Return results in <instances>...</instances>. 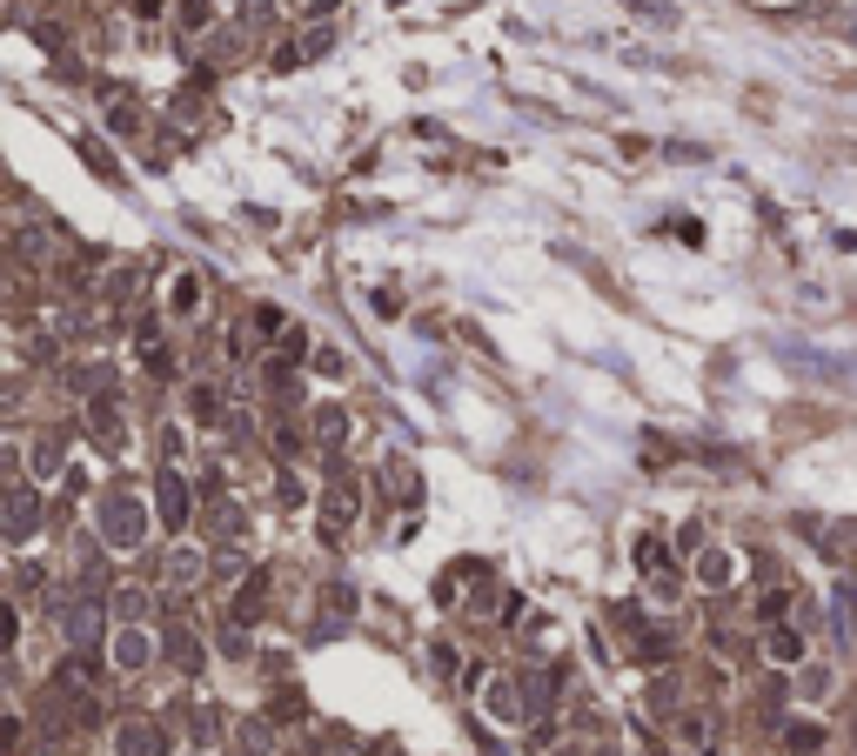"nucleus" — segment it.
Wrapping results in <instances>:
<instances>
[{
    "mask_svg": "<svg viewBox=\"0 0 857 756\" xmlns=\"http://www.w3.org/2000/svg\"><path fill=\"white\" fill-rule=\"evenodd\" d=\"M202 569H208L202 549H168V569L162 576H168V589H188V582H202Z\"/></svg>",
    "mask_w": 857,
    "mask_h": 756,
    "instance_id": "8",
    "label": "nucleus"
},
{
    "mask_svg": "<svg viewBox=\"0 0 857 756\" xmlns=\"http://www.w3.org/2000/svg\"><path fill=\"white\" fill-rule=\"evenodd\" d=\"M168 308H175V315H194V308H202V282H194V274H175Z\"/></svg>",
    "mask_w": 857,
    "mask_h": 756,
    "instance_id": "14",
    "label": "nucleus"
},
{
    "mask_svg": "<svg viewBox=\"0 0 857 756\" xmlns=\"http://www.w3.org/2000/svg\"><path fill=\"white\" fill-rule=\"evenodd\" d=\"M114 610H121V623H135V616L148 610V595H141V589H121V595H114Z\"/></svg>",
    "mask_w": 857,
    "mask_h": 756,
    "instance_id": "20",
    "label": "nucleus"
},
{
    "mask_svg": "<svg viewBox=\"0 0 857 756\" xmlns=\"http://www.w3.org/2000/svg\"><path fill=\"white\" fill-rule=\"evenodd\" d=\"M623 8H637V14H650V21H677L670 0H623Z\"/></svg>",
    "mask_w": 857,
    "mask_h": 756,
    "instance_id": "21",
    "label": "nucleus"
},
{
    "mask_svg": "<svg viewBox=\"0 0 857 756\" xmlns=\"http://www.w3.org/2000/svg\"><path fill=\"white\" fill-rule=\"evenodd\" d=\"M34 529H41V496H34V489H8V496H0V536L27 542Z\"/></svg>",
    "mask_w": 857,
    "mask_h": 756,
    "instance_id": "2",
    "label": "nucleus"
},
{
    "mask_svg": "<svg viewBox=\"0 0 857 756\" xmlns=\"http://www.w3.org/2000/svg\"><path fill=\"white\" fill-rule=\"evenodd\" d=\"M21 743V723H14V716H0V749H14Z\"/></svg>",
    "mask_w": 857,
    "mask_h": 756,
    "instance_id": "24",
    "label": "nucleus"
},
{
    "mask_svg": "<svg viewBox=\"0 0 857 756\" xmlns=\"http://www.w3.org/2000/svg\"><path fill=\"white\" fill-rule=\"evenodd\" d=\"M168 656H175L181 669H202V643H194L188 629H168Z\"/></svg>",
    "mask_w": 857,
    "mask_h": 756,
    "instance_id": "13",
    "label": "nucleus"
},
{
    "mask_svg": "<svg viewBox=\"0 0 857 756\" xmlns=\"http://www.w3.org/2000/svg\"><path fill=\"white\" fill-rule=\"evenodd\" d=\"M8 8H14V0H0V14H8Z\"/></svg>",
    "mask_w": 857,
    "mask_h": 756,
    "instance_id": "25",
    "label": "nucleus"
},
{
    "mask_svg": "<svg viewBox=\"0 0 857 756\" xmlns=\"http://www.w3.org/2000/svg\"><path fill=\"white\" fill-rule=\"evenodd\" d=\"M817 743H824V730H817V723H791V749H817Z\"/></svg>",
    "mask_w": 857,
    "mask_h": 756,
    "instance_id": "22",
    "label": "nucleus"
},
{
    "mask_svg": "<svg viewBox=\"0 0 857 756\" xmlns=\"http://www.w3.org/2000/svg\"><path fill=\"white\" fill-rule=\"evenodd\" d=\"M101 536H107V549H141L148 509H141L135 496H107V502H101Z\"/></svg>",
    "mask_w": 857,
    "mask_h": 756,
    "instance_id": "1",
    "label": "nucleus"
},
{
    "mask_svg": "<svg viewBox=\"0 0 857 756\" xmlns=\"http://www.w3.org/2000/svg\"><path fill=\"white\" fill-rule=\"evenodd\" d=\"M14 636H21V623H14V610L0 603V650H14Z\"/></svg>",
    "mask_w": 857,
    "mask_h": 756,
    "instance_id": "23",
    "label": "nucleus"
},
{
    "mask_svg": "<svg viewBox=\"0 0 857 756\" xmlns=\"http://www.w3.org/2000/svg\"><path fill=\"white\" fill-rule=\"evenodd\" d=\"M342 428H348V422H342V409H329V415H316V435H322V443H329V449L342 443Z\"/></svg>",
    "mask_w": 857,
    "mask_h": 756,
    "instance_id": "18",
    "label": "nucleus"
},
{
    "mask_svg": "<svg viewBox=\"0 0 857 756\" xmlns=\"http://www.w3.org/2000/svg\"><path fill=\"white\" fill-rule=\"evenodd\" d=\"M261 595H268V576L255 569V576L242 582V595H235V629H248V623L261 616Z\"/></svg>",
    "mask_w": 857,
    "mask_h": 756,
    "instance_id": "9",
    "label": "nucleus"
},
{
    "mask_svg": "<svg viewBox=\"0 0 857 756\" xmlns=\"http://www.w3.org/2000/svg\"><path fill=\"white\" fill-rule=\"evenodd\" d=\"M27 462H34V483H54L67 456H61V443H34V456H27Z\"/></svg>",
    "mask_w": 857,
    "mask_h": 756,
    "instance_id": "11",
    "label": "nucleus"
},
{
    "mask_svg": "<svg viewBox=\"0 0 857 756\" xmlns=\"http://www.w3.org/2000/svg\"><path fill=\"white\" fill-rule=\"evenodd\" d=\"M489 709L502 716V723H523V703H516V683H502V676H496V683H489Z\"/></svg>",
    "mask_w": 857,
    "mask_h": 756,
    "instance_id": "10",
    "label": "nucleus"
},
{
    "mask_svg": "<svg viewBox=\"0 0 857 756\" xmlns=\"http://www.w3.org/2000/svg\"><path fill=\"white\" fill-rule=\"evenodd\" d=\"M148 656H154V636L141 623L114 629V669H148Z\"/></svg>",
    "mask_w": 857,
    "mask_h": 756,
    "instance_id": "5",
    "label": "nucleus"
},
{
    "mask_svg": "<svg viewBox=\"0 0 857 756\" xmlns=\"http://www.w3.org/2000/svg\"><path fill=\"white\" fill-rule=\"evenodd\" d=\"M154 502H162V523H168V529H181V523H188V489H181V475H175V469L162 475V489H154Z\"/></svg>",
    "mask_w": 857,
    "mask_h": 756,
    "instance_id": "7",
    "label": "nucleus"
},
{
    "mask_svg": "<svg viewBox=\"0 0 857 756\" xmlns=\"http://www.w3.org/2000/svg\"><path fill=\"white\" fill-rule=\"evenodd\" d=\"M696 576H704L711 589H717V582H730V555H724V549H711L704 563H696Z\"/></svg>",
    "mask_w": 857,
    "mask_h": 756,
    "instance_id": "15",
    "label": "nucleus"
},
{
    "mask_svg": "<svg viewBox=\"0 0 857 756\" xmlns=\"http://www.w3.org/2000/svg\"><path fill=\"white\" fill-rule=\"evenodd\" d=\"M175 14H181V34H202L208 27V0H181Z\"/></svg>",
    "mask_w": 857,
    "mask_h": 756,
    "instance_id": "16",
    "label": "nucleus"
},
{
    "mask_svg": "<svg viewBox=\"0 0 857 756\" xmlns=\"http://www.w3.org/2000/svg\"><path fill=\"white\" fill-rule=\"evenodd\" d=\"M356 509H362V496H356V483H335V489L322 496V523H329V536H342L348 523H356Z\"/></svg>",
    "mask_w": 857,
    "mask_h": 756,
    "instance_id": "6",
    "label": "nucleus"
},
{
    "mask_svg": "<svg viewBox=\"0 0 857 756\" xmlns=\"http://www.w3.org/2000/svg\"><path fill=\"white\" fill-rule=\"evenodd\" d=\"M101 107H107V128H114V134H141V128H148V107H141L128 88H101Z\"/></svg>",
    "mask_w": 857,
    "mask_h": 756,
    "instance_id": "4",
    "label": "nucleus"
},
{
    "mask_svg": "<svg viewBox=\"0 0 857 756\" xmlns=\"http://www.w3.org/2000/svg\"><path fill=\"white\" fill-rule=\"evenodd\" d=\"M114 743H121V756H168L175 749V736L154 723V716H128V723L114 730Z\"/></svg>",
    "mask_w": 857,
    "mask_h": 756,
    "instance_id": "3",
    "label": "nucleus"
},
{
    "mask_svg": "<svg viewBox=\"0 0 857 756\" xmlns=\"http://www.w3.org/2000/svg\"><path fill=\"white\" fill-rule=\"evenodd\" d=\"M764 650H770V663H797V656H804V636H797V629H770Z\"/></svg>",
    "mask_w": 857,
    "mask_h": 756,
    "instance_id": "12",
    "label": "nucleus"
},
{
    "mask_svg": "<svg viewBox=\"0 0 857 756\" xmlns=\"http://www.w3.org/2000/svg\"><path fill=\"white\" fill-rule=\"evenodd\" d=\"M268 743H276V730H268V723H242V749L248 756H268Z\"/></svg>",
    "mask_w": 857,
    "mask_h": 756,
    "instance_id": "17",
    "label": "nucleus"
},
{
    "mask_svg": "<svg viewBox=\"0 0 857 756\" xmlns=\"http://www.w3.org/2000/svg\"><path fill=\"white\" fill-rule=\"evenodd\" d=\"M242 21H248V27H276V0H248Z\"/></svg>",
    "mask_w": 857,
    "mask_h": 756,
    "instance_id": "19",
    "label": "nucleus"
}]
</instances>
